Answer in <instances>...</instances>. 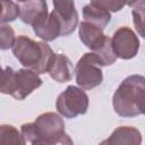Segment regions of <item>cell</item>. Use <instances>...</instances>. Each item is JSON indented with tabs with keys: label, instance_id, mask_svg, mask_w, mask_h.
Masks as SVG:
<instances>
[{
	"label": "cell",
	"instance_id": "52a82bcc",
	"mask_svg": "<svg viewBox=\"0 0 145 145\" xmlns=\"http://www.w3.org/2000/svg\"><path fill=\"white\" fill-rule=\"evenodd\" d=\"M111 45L117 58L129 60L137 56L139 50V40L131 28L122 26L112 35Z\"/></svg>",
	"mask_w": 145,
	"mask_h": 145
},
{
	"label": "cell",
	"instance_id": "9c48e42d",
	"mask_svg": "<svg viewBox=\"0 0 145 145\" xmlns=\"http://www.w3.org/2000/svg\"><path fill=\"white\" fill-rule=\"evenodd\" d=\"M49 15L45 0H27L19 6V18L24 24L36 26Z\"/></svg>",
	"mask_w": 145,
	"mask_h": 145
},
{
	"label": "cell",
	"instance_id": "4fadbf2b",
	"mask_svg": "<svg viewBox=\"0 0 145 145\" xmlns=\"http://www.w3.org/2000/svg\"><path fill=\"white\" fill-rule=\"evenodd\" d=\"M142 143L140 131L130 126H121L112 131L110 137L102 142V144H131L139 145Z\"/></svg>",
	"mask_w": 145,
	"mask_h": 145
},
{
	"label": "cell",
	"instance_id": "44dd1931",
	"mask_svg": "<svg viewBox=\"0 0 145 145\" xmlns=\"http://www.w3.org/2000/svg\"><path fill=\"white\" fill-rule=\"evenodd\" d=\"M125 5L134 8H143L144 7V0H123Z\"/></svg>",
	"mask_w": 145,
	"mask_h": 145
},
{
	"label": "cell",
	"instance_id": "3957f363",
	"mask_svg": "<svg viewBox=\"0 0 145 145\" xmlns=\"http://www.w3.org/2000/svg\"><path fill=\"white\" fill-rule=\"evenodd\" d=\"M12 54L27 69L36 74L48 72L54 52L46 42H37L26 35L16 36L12 46Z\"/></svg>",
	"mask_w": 145,
	"mask_h": 145
},
{
	"label": "cell",
	"instance_id": "ba28073f",
	"mask_svg": "<svg viewBox=\"0 0 145 145\" xmlns=\"http://www.w3.org/2000/svg\"><path fill=\"white\" fill-rule=\"evenodd\" d=\"M53 14L60 22L61 36L71 34L78 24V14L74 0H52Z\"/></svg>",
	"mask_w": 145,
	"mask_h": 145
},
{
	"label": "cell",
	"instance_id": "7c38bea8",
	"mask_svg": "<svg viewBox=\"0 0 145 145\" xmlns=\"http://www.w3.org/2000/svg\"><path fill=\"white\" fill-rule=\"evenodd\" d=\"M33 31L36 36L42 39L44 42L54 41L57 37L61 36V25L53 12H50L43 22L34 26Z\"/></svg>",
	"mask_w": 145,
	"mask_h": 145
},
{
	"label": "cell",
	"instance_id": "6da1fadb",
	"mask_svg": "<svg viewBox=\"0 0 145 145\" xmlns=\"http://www.w3.org/2000/svg\"><path fill=\"white\" fill-rule=\"evenodd\" d=\"M20 133L25 143L33 145L72 144V139L65 130L63 119L56 112H44L34 122L22 125Z\"/></svg>",
	"mask_w": 145,
	"mask_h": 145
},
{
	"label": "cell",
	"instance_id": "ac0fdd59",
	"mask_svg": "<svg viewBox=\"0 0 145 145\" xmlns=\"http://www.w3.org/2000/svg\"><path fill=\"white\" fill-rule=\"evenodd\" d=\"M15 39L14 28L7 23H0V50L11 49Z\"/></svg>",
	"mask_w": 145,
	"mask_h": 145
},
{
	"label": "cell",
	"instance_id": "2e32d148",
	"mask_svg": "<svg viewBox=\"0 0 145 145\" xmlns=\"http://www.w3.org/2000/svg\"><path fill=\"white\" fill-rule=\"evenodd\" d=\"M19 16V6L12 0H0V23L14 22Z\"/></svg>",
	"mask_w": 145,
	"mask_h": 145
},
{
	"label": "cell",
	"instance_id": "7402d4cb",
	"mask_svg": "<svg viewBox=\"0 0 145 145\" xmlns=\"http://www.w3.org/2000/svg\"><path fill=\"white\" fill-rule=\"evenodd\" d=\"M17 1H19V2H25V1H27V0H17Z\"/></svg>",
	"mask_w": 145,
	"mask_h": 145
},
{
	"label": "cell",
	"instance_id": "8992f818",
	"mask_svg": "<svg viewBox=\"0 0 145 145\" xmlns=\"http://www.w3.org/2000/svg\"><path fill=\"white\" fill-rule=\"evenodd\" d=\"M102 66L93 52L85 53L76 63L74 69L78 87L83 89H93L103 82Z\"/></svg>",
	"mask_w": 145,
	"mask_h": 145
},
{
	"label": "cell",
	"instance_id": "5b68a950",
	"mask_svg": "<svg viewBox=\"0 0 145 145\" xmlns=\"http://www.w3.org/2000/svg\"><path fill=\"white\" fill-rule=\"evenodd\" d=\"M88 96L85 91L70 85L57 97L56 108L60 116L72 119L79 114H85L88 109Z\"/></svg>",
	"mask_w": 145,
	"mask_h": 145
},
{
	"label": "cell",
	"instance_id": "603a6c76",
	"mask_svg": "<svg viewBox=\"0 0 145 145\" xmlns=\"http://www.w3.org/2000/svg\"><path fill=\"white\" fill-rule=\"evenodd\" d=\"M2 70H3V69H2V68H1V66H0V74L2 72Z\"/></svg>",
	"mask_w": 145,
	"mask_h": 145
},
{
	"label": "cell",
	"instance_id": "7a4b0ae2",
	"mask_svg": "<svg viewBox=\"0 0 145 145\" xmlns=\"http://www.w3.org/2000/svg\"><path fill=\"white\" fill-rule=\"evenodd\" d=\"M114 112L123 118H134L144 113L145 78L142 75H130L116 89L112 99Z\"/></svg>",
	"mask_w": 145,
	"mask_h": 145
},
{
	"label": "cell",
	"instance_id": "5bb4252c",
	"mask_svg": "<svg viewBox=\"0 0 145 145\" xmlns=\"http://www.w3.org/2000/svg\"><path fill=\"white\" fill-rule=\"evenodd\" d=\"M83 17L85 22L94 24L104 29V27L111 20V14L106 9L99 7L94 3H88L83 8Z\"/></svg>",
	"mask_w": 145,
	"mask_h": 145
},
{
	"label": "cell",
	"instance_id": "8fae6325",
	"mask_svg": "<svg viewBox=\"0 0 145 145\" xmlns=\"http://www.w3.org/2000/svg\"><path fill=\"white\" fill-rule=\"evenodd\" d=\"M48 74L57 83L69 82L74 75V68L70 59L65 54L54 53Z\"/></svg>",
	"mask_w": 145,
	"mask_h": 145
},
{
	"label": "cell",
	"instance_id": "ffe728a7",
	"mask_svg": "<svg viewBox=\"0 0 145 145\" xmlns=\"http://www.w3.org/2000/svg\"><path fill=\"white\" fill-rule=\"evenodd\" d=\"M133 23L139 36H144V7L133 9Z\"/></svg>",
	"mask_w": 145,
	"mask_h": 145
},
{
	"label": "cell",
	"instance_id": "9a60e30c",
	"mask_svg": "<svg viewBox=\"0 0 145 145\" xmlns=\"http://www.w3.org/2000/svg\"><path fill=\"white\" fill-rule=\"evenodd\" d=\"M24 145L23 135L12 125H0V145Z\"/></svg>",
	"mask_w": 145,
	"mask_h": 145
},
{
	"label": "cell",
	"instance_id": "d6986e66",
	"mask_svg": "<svg viewBox=\"0 0 145 145\" xmlns=\"http://www.w3.org/2000/svg\"><path fill=\"white\" fill-rule=\"evenodd\" d=\"M91 3H94L99 7H102L110 12L120 11L125 7L123 0H91Z\"/></svg>",
	"mask_w": 145,
	"mask_h": 145
},
{
	"label": "cell",
	"instance_id": "277c9868",
	"mask_svg": "<svg viewBox=\"0 0 145 145\" xmlns=\"http://www.w3.org/2000/svg\"><path fill=\"white\" fill-rule=\"evenodd\" d=\"M42 85L39 74L31 69L14 70L6 67L0 74V93L9 94L16 100H24Z\"/></svg>",
	"mask_w": 145,
	"mask_h": 145
},
{
	"label": "cell",
	"instance_id": "30bf717a",
	"mask_svg": "<svg viewBox=\"0 0 145 145\" xmlns=\"http://www.w3.org/2000/svg\"><path fill=\"white\" fill-rule=\"evenodd\" d=\"M78 35L83 44L92 52L99 50L109 37L103 33V28L85 20L79 24Z\"/></svg>",
	"mask_w": 145,
	"mask_h": 145
},
{
	"label": "cell",
	"instance_id": "e0dca14e",
	"mask_svg": "<svg viewBox=\"0 0 145 145\" xmlns=\"http://www.w3.org/2000/svg\"><path fill=\"white\" fill-rule=\"evenodd\" d=\"M93 53L102 67L103 66H110V65L114 63V61L117 60V57H116L113 49H112V45H111V39L110 37H108L105 43L99 50L93 51Z\"/></svg>",
	"mask_w": 145,
	"mask_h": 145
}]
</instances>
